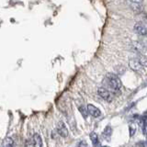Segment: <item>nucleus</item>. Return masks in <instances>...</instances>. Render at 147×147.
<instances>
[{"label": "nucleus", "mask_w": 147, "mask_h": 147, "mask_svg": "<svg viewBox=\"0 0 147 147\" xmlns=\"http://www.w3.org/2000/svg\"><path fill=\"white\" fill-rule=\"evenodd\" d=\"M98 93L101 98L104 100L108 101V102H110L112 100V94L106 87H99L98 89Z\"/></svg>", "instance_id": "f03ea898"}, {"label": "nucleus", "mask_w": 147, "mask_h": 147, "mask_svg": "<svg viewBox=\"0 0 147 147\" xmlns=\"http://www.w3.org/2000/svg\"><path fill=\"white\" fill-rule=\"evenodd\" d=\"M142 133L147 136V121H145L144 123H142Z\"/></svg>", "instance_id": "a211bd4d"}, {"label": "nucleus", "mask_w": 147, "mask_h": 147, "mask_svg": "<svg viewBox=\"0 0 147 147\" xmlns=\"http://www.w3.org/2000/svg\"><path fill=\"white\" fill-rule=\"evenodd\" d=\"M101 147H109V146H101Z\"/></svg>", "instance_id": "4be33fe9"}, {"label": "nucleus", "mask_w": 147, "mask_h": 147, "mask_svg": "<svg viewBox=\"0 0 147 147\" xmlns=\"http://www.w3.org/2000/svg\"><path fill=\"white\" fill-rule=\"evenodd\" d=\"M134 30L141 36H147V26L142 22H137L134 25Z\"/></svg>", "instance_id": "20e7f679"}, {"label": "nucleus", "mask_w": 147, "mask_h": 147, "mask_svg": "<svg viewBox=\"0 0 147 147\" xmlns=\"http://www.w3.org/2000/svg\"><path fill=\"white\" fill-rule=\"evenodd\" d=\"M79 110L81 114L83 115V117H84L85 119L87 118V115H88V111H87V109H85L84 106H81V107H79Z\"/></svg>", "instance_id": "4468645a"}, {"label": "nucleus", "mask_w": 147, "mask_h": 147, "mask_svg": "<svg viewBox=\"0 0 147 147\" xmlns=\"http://www.w3.org/2000/svg\"><path fill=\"white\" fill-rule=\"evenodd\" d=\"M138 60L140 61V63L142 66H147V58L145 56H144V55H140Z\"/></svg>", "instance_id": "ddd939ff"}, {"label": "nucleus", "mask_w": 147, "mask_h": 147, "mask_svg": "<svg viewBox=\"0 0 147 147\" xmlns=\"http://www.w3.org/2000/svg\"><path fill=\"white\" fill-rule=\"evenodd\" d=\"M25 147H34L33 139H31V140H27L26 142H25Z\"/></svg>", "instance_id": "f3484780"}, {"label": "nucleus", "mask_w": 147, "mask_h": 147, "mask_svg": "<svg viewBox=\"0 0 147 147\" xmlns=\"http://www.w3.org/2000/svg\"><path fill=\"white\" fill-rule=\"evenodd\" d=\"M102 135H103V137L105 138L106 140L109 142L110 141V138H111V135H112V128L110 127L109 125H108L107 127L104 129Z\"/></svg>", "instance_id": "0eeeda50"}, {"label": "nucleus", "mask_w": 147, "mask_h": 147, "mask_svg": "<svg viewBox=\"0 0 147 147\" xmlns=\"http://www.w3.org/2000/svg\"><path fill=\"white\" fill-rule=\"evenodd\" d=\"M130 1H131L133 3H141V2H142V0H130Z\"/></svg>", "instance_id": "aec40b11"}, {"label": "nucleus", "mask_w": 147, "mask_h": 147, "mask_svg": "<svg viewBox=\"0 0 147 147\" xmlns=\"http://www.w3.org/2000/svg\"><path fill=\"white\" fill-rule=\"evenodd\" d=\"M87 111H88V114H90L91 116H93L95 118H98L101 115V111L99 110V109L95 107V106L92 104L87 105Z\"/></svg>", "instance_id": "423d86ee"}, {"label": "nucleus", "mask_w": 147, "mask_h": 147, "mask_svg": "<svg viewBox=\"0 0 147 147\" xmlns=\"http://www.w3.org/2000/svg\"><path fill=\"white\" fill-rule=\"evenodd\" d=\"M146 144H147V139H146Z\"/></svg>", "instance_id": "5701e85b"}, {"label": "nucleus", "mask_w": 147, "mask_h": 147, "mask_svg": "<svg viewBox=\"0 0 147 147\" xmlns=\"http://www.w3.org/2000/svg\"><path fill=\"white\" fill-rule=\"evenodd\" d=\"M140 3H133V2H131V8L133 9V10H135V11H140V10H142V7L139 5Z\"/></svg>", "instance_id": "2eb2a0df"}, {"label": "nucleus", "mask_w": 147, "mask_h": 147, "mask_svg": "<svg viewBox=\"0 0 147 147\" xmlns=\"http://www.w3.org/2000/svg\"><path fill=\"white\" fill-rule=\"evenodd\" d=\"M133 47H134V49L137 51V52H139L140 53H144L145 52V47L144 45H142L140 41H134V42L132 43Z\"/></svg>", "instance_id": "9d476101"}, {"label": "nucleus", "mask_w": 147, "mask_h": 147, "mask_svg": "<svg viewBox=\"0 0 147 147\" xmlns=\"http://www.w3.org/2000/svg\"><path fill=\"white\" fill-rule=\"evenodd\" d=\"M89 137H90V140L92 141V144L93 146L96 147L98 145H99V140H98V136L96 134V132L92 131L90 134H89Z\"/></svg>", "instance_id": "1a4fd4ad"}, {"label": "nucleus", "mask_w": 147, "mask_h": 147, "mask_svg": "<svg viewBox=\"0 0 147 147\" xmlns=\"http://www.w3.org/2000/svg\"><path fill=\"white\" fill-rule=\"evenodd\" d=\"M56 131H57V133L61 137L66 138L68 136V130H67V128L65 126V124H64L63 121H59L58 122Z\"/></svg>", "instance_id": "39448f33"}, {"label": "nucleus", "mask_w": 147, "mask_h": 147, "mask_svg": "<svg viewBox=\"0 0 147 147\" xmlns=\"http://www.w3.org/2000/svg\"><path fill=\"white\" fill-rule=\"evenodd\" d=\"M32 139H33L34 147H42V140L39 133H34Z\"/></svg>", "instance_id": "6e6552de"}, {"label": "nucleus", "mask_w": 147, "mask_h": 147, "mask_svg": "<svg viewBox=\"0 0 147 147\" xmlns=\"http://www.w3.org/2000/svg\"><path fill=\"white\" fill-rule=\"evenodd\" d=\"M144 20H145V21L147 22V15H146V16H144Z\"/></svg>", "instance_id": "412c9836"}, {"label": "nucleus", "mask_w": 147, "mask_h": 147, "mask_svg": "<svg viewBox=\"0 0 147 147\" xmlns=\"http://www.w3.org/2000/svg\"><path fill=\"white\" fill-rule=\"evenodd\" d=\"M140 42L147 49V36H142L140 39Z\"/></svg>", "instance_id": "dca6fc26"}, {"label": "nucleus", "mask_w": 147, "mask_h": 147, "mask_svg": "<svg viewBox=\"0 0 147 147\" xmlns=\"http://www.w3.org/2000/svg\"><path fill=\"white\" fill-rule=\"evenodd\" d=\"M129 131H130V136H133L136 132V125L134 123H131L129 125Z\"/></svg>", "instance_id": "f8f14e48"}, {"label": "nucleus", "mask_w": 147, "mask_h": 147, "mask_svg": "<svg viewBox=\"0 0 147 147\" xmlns=\"http://www.w3.org/2000/svg\"><path fill=\"white\" fill-rule=\"evenodd\" d=\"M3 147H14V141L11 137H6L2 144Z\"/></svg>", "instance_id": "9b49d317"}, {"label": "nucleus", "mask_w": 147, "mask_h": 147, "mask_svg": "<svg viewBox=\"0 0 147 147\" xmlns=\"http://www.w3.org/2000/svg\"><path fill=\"white\" fill-rule=\"evenodd\" d=\"M77 147H87V142L85 140L80 141L79 144H78V145H77Z\"/></svg>", "instance_id": "6ab92c4d"}, {"label": "nucleus", "mask_w": 147, "mask_h": 147, "mask_svg": "<svg viewBox=\"0 0 147 147\" xmlns=\"http://www.w3.org/2000/svg\"><path fill=\"white\" fill-rule=\"evenodd\" d=\"M103 84L106 87H109L112 91H119L121 87V82L119 79V77L114 74H108L104 78Z\"/></svg>", "instance_id": "f257e3e1"}, {"label": "nucleus", "mask_w": 147, "mask_h": 147, "mask_svg": "<svg viewBox=\"0 0 147 147\" xmlns=\"http://www.w3.org/2000/svg\"><path fill=\"white\" fill-rule=\"evenodd\" d=\"M129 66L133 71H136V72H142L144 70V66L142 65L140 61L138 59H131L129 61Z\"/></svg>", "instance_id": "7ed1b4c3"}]
</instances>
